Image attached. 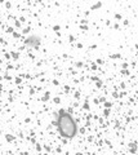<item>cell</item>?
I'll return each instance as SVG.
<instances>
[{
	"instance_id": "cell-1",
	"label": "cell",
	"mask_w": 138,
	"mask_h": 155,
	"mask_svg": "<svg viewBox=\"0 0 138 155\" xmlns=\"http://www.w3.org/2000/svg\"><path fill=\"white\" fill-rule=\"evenodd\" d=\"M57 127L62 137L65 138H74L78 134V124L75 119L65 110H61L57 118Z\"/></svg>"
}]
</instances>
